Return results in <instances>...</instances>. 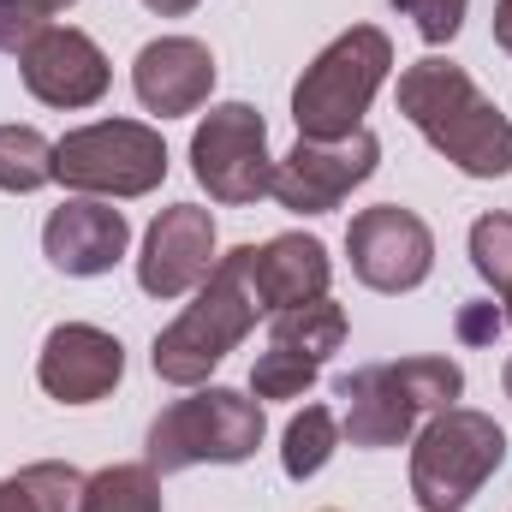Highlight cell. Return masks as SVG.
Masks as SVG:
<instances>
[{"label": "cell", "instance_id": "obj_22", "mask_svg": "<svg viewBox=\"0 0 512 512\" xmlns=\"http://www.w3.org/2000/svg\"><path fill=\"white\" fill-rule=\"evenodd\" d=\"M393 376L411 393V405L429 411V417L447 411V405H459V393H465V370H459L453 358H399Z\"/></svg>", "mask_w": 512, "mask_h": 512}, {"label": "cell", "instance_id": "obj_19", "mask_svg": "<svg viewBox=\"0 0 512 512\" xmlns=\"http://www.w3.org/2000/svg\"><path fill=\"white\" fill-rule=\"evenodd\" d=\"M78 512H161V477L149 465H102L84 477Z\"/></svg>", "mask_w": 512, "mask_h": 512}, {"label": "cell", "instance_id": "obj_17", "mask_svg": "<svg viewBox=\"0 0 512 512\" xmlns=\"http://www.w3.org/2000/svg\"><path fill=\"white\" fill-rule=\"evenodd\" d=\"M268 346H286L310 364H328L340 346H346V310L334 298H316V304H292V310H274L268 316Z\"/></svg>", "mask_w": 512, "mask_h": 512}, {"label": "cell", "instance_id": "obj_31", "mask_svg": "<svg viewBox=\"0 0 512 512\" xmlns=\"http://www.w3.org/2000/svg\"><path fill=\"white\" fill-rule=\"evenodd\" d=\"M501 387H507V399H512V358H507V370H501Z\"/></svg>", "mask_w": 512, "mask_h": 512}, {"label": "cell", "instance_id": "obj_15", "mask_svg": "<svg viewBox=\"0 0 512 512\" xmlns=\"http://www.w3.org/2000/svg\"><path fill=\"white\" fill-rule=\"evenodd\" d=\"M334 393H340V435L352 447H399V441H411V429L423 417L411 405V393L399 387L393 364H364V370L340 376Z\"/></svg>", "mask_w": 512, "mask_h": 512}, {"label": "cell", "instance_id": "obj_11", "mask_svg": "<svg viewBox=\"0 0 512 512\" xmlns=\"http://www.w3.org/2000/svg\"><path fill=\"white\" fill-rule=\"evenodd\" d=\"M215 268V215L197 203H173L149 221L143 251H137V286L161 304L197 292Z\"/></svg>", "mask_w": 512, "mask_h": 512}, {"label": "cell", "instance_id": "obj_29", "mask_svg": "<svg viewBox=\"0 0 512 512\" xmlns=\"http://www.w3.org/2000/svg\"><path fill=\"white\" fill-rule=\"evenodd\" d=\"M66 6H78V0H30V12H36V18H42V24H48V18H54V12H66Z\"/></svg>", "mask_w": 512, "mask_h": 512}, {"label": "cell", "instance_id": "obj_13", "mask_svg": "<svg viewBox=\"0 0 512 512\" xmlns=\"http://www.w3.org/2000/svg\"><path fill=\"white\" fill-rule=\"evenodd\" d=\"M131 90L161 120L197 114L209 102V90H215L209 42H197V36H155V42H143L137 60H131Z\"/></svg>", "mask_w": 512, "mask_h": 512}, {"label": "cell", "instance_id": "obj_6", "mask_svg": "<svg viewBox=\"0 0 512 512\" xmlns=\"http://www.w3.org/2000/svg\"><path fill=\"white\" fill-rule=\"evenodd\" d=\"M54 179L78 197H149L167 179V143L143 120H96L54 143Z\"/></svg>", "mask_w": 512, "mask_h": 512}, {"label": "cell", "instance_id": "obj_7", "mask_svg": "<svg viewBox=\"0 0 512 512\" xmlns=\"http://www.w3.org/2000/svg\"><path fill=\"white\" fill-rule=\"evenodd\" d=\"M191 173L227 209H245L256 197H268L274 155H268V126H262V114L251 102H221V108H209L197 120V131H191Z\"/></svg>", "mask_w": 512, "mask_h": 512}, {"label": "cell", "instance_id": "obj_10", "mask_svg": "<svg viewBox=\"0 0 512 512\" xmlns=\"http://www.w3.org/2000/svg\"><path fill=\"white\" fill-rule=\"evenodd\" d=\"M18 72H24V90H30L42 108H66V114L96 108V102L108 96V84H114V66H108V54L96 48V36H84V30H72V24L36 30V36L24 42V54H18Z\"/></svg>", "mask_w": 512, "mask_h": 512}, {"label": "cell", "instance_id": "obj_25", "mask_svg": "<svg viewBox=\"0 0 512 512\" xmlns=\"http://www.w3.org/2000/svg\"><path fill=\"white\" fill-rule=\"evenodd\" d=\"M465 6H471V0H393V12H405L429 48H441V42H453V36H459Z\"/></svg>", "mask_w": 512, "mask_h": 512}, {"label": "cell", "instance_id": "obj_20", "mask_svg": "<svg viewBox=\"0 0 512 512\" xmlns=\"http://www.w3.org/2000/svg\"><path fill=\"white\" fill-rule=\"evenodd\" d=\"M334 447H340V417L328 405H304L286 423V435H280V465H286L292 483H304V477H316L334 459Z\"/></svg>", "mask_w": 512, "mask_h": 512}, {"label": "cell", "instance_id": "obj_18", "mask_svg": "<svg viewBox=\"0 0 512 512\" xmlns=\"http://www.w3.org/2000/svg\"><path fill=\"white\" fill-rule=\"evenodd\" d=\"M78 495H84V471L60 465V459L0 477V512H78Z\"/></svg>", "mask_w": 512, "mask_h": 512}, {"label": "cell", "instance_id": "obj_1", "mask_svg": "<svg viewBox=\"0 0 512 512\" xmlns=\"http://www.w3.org/2000/svg\"><path fill=\"white\" fill-rule=\"evenodd\" d=\"M399 114L465 179H507L512 173V120L471 84L465 66H453L441 54L405 66L399 72Z\"/></svg>", "mask_w": 512, "mask_h": 512}, {"label": "cell", "instance_id": "obj_21", "mask_svg": "<svg viewBox=\"0 0 512 512\" xmlns=\"http://www.w3.org/2000/svg\"><path fill=\"white\" fill-rule=\"evenodd\" d=\"M54 179V143L36 126H0V191L30 197Z\"/></svg>", "mask_w": 512, "mask_h": 512}, {"label": "cell", "instance_id": "obj_16", "mask_svg": "<svg viewBox=\"0 0 512 512\" xmlns=\"http://www.w3.org/2000/svg\"><path fill=\"white\" fill-rule=\"evenodd\" d=\"M251 280H256V298H262V316H274V310L328 298L334 262H328V245L322 239L280 233V239H268V245L251 251Z\"/></svg>", "mask_w": 512, "mask_h": 512}, {"label": "cell", "instance_id": "obj_28", "mask_svg": "<svg viewBox=\"0 0 512 512\" xmlns=\"http://www.w3.org/2000/svg\"><path fill=\"white\" fill-rule=\"evenodd\" d=\"M495 48L512 54V0H495Z\"/></svg>", "mask_w": 512, "mask_h": 512}, {"label": "cell", "instance_id": "obj_12", "mask_svg": "<svg viewBox=\"0 0 512 512\" xmlns=\"http://www.w3.org/2000/svg\"><path fill=\"white\" fill-rule=\"evenodd\" d=\"M120 376H126V346L96 322H60L42 340L36 382L60 405H96L120 387Z\"/></svg>", "mask_w": 512, "mask_h": 512}, {"label": "cell", "instance_id": "obj_26", "mask_svg": "<svg viewBox=\"0 0 512 512\" xmlns=\"http://www.w3.org/2000/svg\"><path fill=\"white\" fill-rule=\"evenodd\" d=\"M36 30H48V24L30 12V0H0V54H24V42Z\"/></svg>", "mask_w": 512, "mask_h": 512}, {"label": "cell", "instance_id": "obj_9", "mask_svg": "<svg viewBox=\"0 0 512 512\" xmlns=\"http://www.w3.org/2000/svg\"><path fill=\"white\" fill-rule=\"evenodd\" d=\"M346 256H352V274L370 286V292H417L435 268V233L417 209H399V203H376V209H358L352 227H346Z\"/></svg>", "mask_w": 512, "mask_h": 512}, {"label": "cell", "instance_id": "obj_27", "mask_svg": "<svg viewBox=\"0 0 512 512\" xmlns=\"http://www.w3.org/2000/svg\"><path fill=\"white\" fill-rule=\"evenodd\" d=\"M453 328H459V340H465V346H489L507 322H501V310H495V304H459V322H453Z\"/></svg>", "mask_w": 512, "mask_h": 512}, {"label": "cell", "instance_id": "obj_3", "mask_svg": "<svg viewBox=\"0 0 512 512\" xmlns=\"http://www.w3.org/2000/svg\"><path fill=\"white\" fill-rule=\"evenodd\" d=\"M256 447H262V399L239 387H191L149 423L143 465L155 477H173L191 465H245Z\"/></svg>", "mask_w": 512, "mask_h": 512}, {"label": "cell", "instance_id": "obj_5", "mask_svg": "<svg viewBox=\"0 0 512 512\" xmlns=\"http://www.w3.org/2000/svg\"><path fill=\"white\" fill-rule=\"evenodd\" d=\"M501 459H507V429L489 411L447 405L411 441V501L423 512H465L477 489L501 471Z\"/></svg>", "mask_w": 512, "mask_h": 512}, {"label": "cell", "instance_id": "obj_23", "mask_svg": "<svg viewBox=\"0 0 512 512\" xmlns=\"http://www.w3.org/2000/svg\"><path fill=\"white\" fill-rule=\"evenodd\" d=\"M316 376H322V364H310V358H298L286 346H268L251 364V393L256 399H304Z\"/></svg>", "mask_w": 512, "mask_h": 512}, {"label": "cell", "instance_id": "obj_30", "mask_svg": "<svg viewBox=\"0 0 512 512\" xmlns=\"http://www.w3.org/2000/svg\"><path fill=\"white\" fill-rule=\"evenodd\" d=\"M501 304H507V310H501V322L512 328V292H501Z\"/></svg>", "mask_w": 512, "mask_h": 512}, {"label": "cell", "instance_id": "obj_8", "mask_svg": "<svg viewBox=\"0 0 512 512\" xmlns=\"http://www.w3.org/2000/svg\"><path fill=\"white\" fill-rule=\"evenodd\" d=\"M376 161H382V143H376L370 126L346 131V137H298L274 161L268 197L292 215H328L376 173Z\"/></svg>", "mask_w": 512, "mask_h": 512}, {"label": "cell", "instance_id": "obj_14", "mask_svg": "<svg viewBox=\"0 0 512 512\" xmlns=\"http://www.w3.org/2000/svg\"><path fill=\"white\" fill-rule=\"evenodd\" d=\"M131 245V227L126 215L108 203V197H72L48 215L42 227V251L60 274H78V280H96L108 274Z\"/></svg>", "mask_w": 512, "mask_h": 512}, {"label": "cell", "instance_id": "obj_4", "mask_svg": "<svg viewBox=\"0 0 512 512\" xmlns=\"http://www.w3.org/2000/svg\"><path fill=\"white\" fill-rule=\"evenodd\" d=\"M393 72V42L376 24H352L340 30L292 84V120L298 137H346L364 126L376 90Z\"/></svg>", "mask_w": 512, "mask_h": 512}, {"label": "cell", "instance_id": "obj_2", "mask_svg": "<svg viewBox=\"0 0 512 512\" xmlns=\"http://www.w3.org/2000/svg\"><path fill=\"white\" fill-rule=\"evenodd\" d=\"M251 251L256 245H239V251L215 256L209 280L197 286V298L155 334V376L167 387H203L209 370L245 346V334L256 328L262 316V298H256V280H251Z\"/></svg>", "mask_w": 512, "mask_h": 512}, {"label": "cell", "instance_id": "obj_24", "mask_svg": "<svg viewBox=\"0 0 512 512\" xmlns=\"http://www.w3.org/2000/svg\"><path fill=\"white\" fill-rule=\"evenodd\" d=\"M471 268L495 286V292H512V215H477L471 221Z\"/></svg>", "mask_w": 512, "mask_h": 512}]
</instances>
